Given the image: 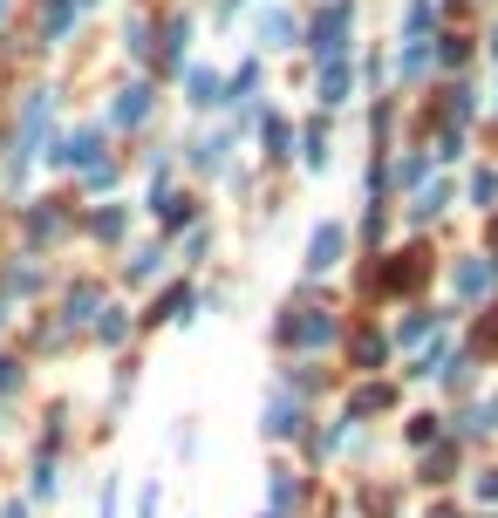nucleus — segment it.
Segmentation results:
<instances>
[{
  "instance_id": "obj_12",
  "label": "nucleus",
  "mask_w": 498,
  "mask_h": 518,
  "mask_svg": "<svg viewBox=\"0 0 498 518\" xmlns=\"http://www.w3.org/2000/svg\"><path fill=\"white\" fill-rule=\"evenodd\" d=\"M294 498H301V484L287 478V471H273V518L287 512V505H294Z\"/></svg>"
},
{
  "instance_id": "obj_24",
  "label": "nucleus",
  "mask_w": 498,
  "mask_h": 518,
  "mask_svg": "<svg viewBox=\"0 0 498 518\" xmlns=\"http://www.w3.org/2000/svg\"><path fill=\"white\" fill-rule=\"evenodd\" d=\"M137 518H157V484H144V498H137Z\"/></svg>"
},
{
  "instance_id": "obj_19",
  "label": "nucleus",
  "mask_w": 498,
  "mask_h": 518,
  "mask_svg": "<svg viewBox=\"0 0 498 518\" xmlns=\"http://www.w3.org/2000/svg\"><path fill=\"white\" fill-rule=\"evenodd\" d=\"M396 69H403V75H423V69H430V55H423V48H403V55H396Z\"/></svg>"
},
{
  "instance_id": "obj_21",
  "label": "nucleus",
  "mask_w": 498,
  "mask_h": 518,
  "mask_svg": "<svg viewBox=\"0 0 498 518\" xmlns=\"http://www.w3.org/2000/svg\"><path fill=\"white\" fill-rule=\"evenodd\" d=\"M423 478H430V484H444V478H451V450H437V457L423 464Z\"/></svg>"
},
{
  "instance_id": "obj_2",
  "label": "nucleus",
  "mask_w": 498,
  "mask_h": 518,
  "mask_svg": "<svg viewBox=\"0 0 498 518\" xmlns=\"http://www.w3.org/2000/svg\"><path fill=\"white\" fill-rule=\"evenodd\" d=\"M287 341H301V348H321V341H335V321L314 307V314H301V321H287Z\"/></svg>"
},
{
  "instance_id": "obj_13",
  "label": "nucleus",
  "mask_w": 498,
  "mask_h": 518,
  "mask_svg": "<svg viewBox=\"0 0 498 518\" xmlns=\"http://www.w3.org/2000/svg\"><path fill=\"white\" fill-rule=\"evenodd\" d=\"M260 35H267V48H287V35H294V21H287V14H267V21H260Z\"/></svg>"
},
{
  "instance_id": "obj_22",
  "label": "nucleus",
  "mask_w": 498,
  "mask_h": 518,
  "mask_svg": "<svg viewBox=\"0 0 498 518\" xmlns=\"http://www.w3.org/2000/svg\"><path fill=\"white\" fill-rule=\"evenodd\" d=\"M437 205H444V191L430 185V191H423V198H417V205H410V212H417V219H437Z\"/></svg>"
},
{
  "instance_id": "obj_5",
  "label": "nucleus",
  "mask_w": 498,
  "mask_h": 518,
  "mask_svg": "<svg viewBox=\"0 0 498 518\" xmlns=\"http://www.w3.org/2000/svg\"><path fill=\"white\" fill-rule=\"evenodd\" d=\"M451 287H458L464 300H478L485 287H492V259H464L458 273H451Z\"/></svg>"
},
{
  "instance_id": "obj_16",
  "label": "nucleus",
  "mask_w": 498,
  "mask_h": 518,
  "mask_svg": "<svg viewBox=\"0 0 498 518\" xmlns=\"http://www.w3.org/2000/svg\"><path fill=\"white\" fill-rule=\"evenodd\" d=\"M89 314H96V287H76L69 294V321H89Z\"/></svg>"
},
{
  "instance_id": "obj_1",
  "label": "nucleus",
  "mask_w": 498,
  "mask_h": 518,
  "mask_svg": "<svg viewBox=\"0 0 498 518\" xmlns=\"http://www.w3.org/2000/svg\"><path fill=\"white\" fill-rule=\"evenodd\" d=\"M342 35H348V0H328V7L314 14V48L335 62V55H342Z\"/></svg>"
},
{
  "instance_id": "obj_26",
  "label": "nucleus",
  "mask_w": 498,
  "mask_h": 518,
  "mask_svg": "<svg viewBox=\"0 0 498 518\" xmlns=\"http://www.w3.org/2000/svg\"><path fill=\"white\" fill-rule=\"evenodd\" d=\"M96 518H116V484H103V512Z\"/></svg>"
},
{
  "instance_id": "obj_11",
  "label": "nucleus",
  "mask_w": 498,
  "mask_h": 518,
  "mask_svg": "<svg viewBox=\"0 0 498 518\" xmlns=\"http://www.w3.org/2000/svg\"><path fill=\"white\" fill-rule=\"evenodd\" d=\"M55 157H62V164H89V157H96V137L82 130V137H69V144L55 150Z\"/></svg>"
},
{
  "instance_id": "obj_4",
  "label": "nucleus",
  "mask_w": 498,
  "mask_h": 518,
  "mask_svg": "<svg viewBox=\"0 0 498 518\" xmlns=\"http://www.w3.org/2000/svg\"><path fill=\"white\" fill-rule=\"evenodd\" d=\"M294 430H301V403L280 389V396L267 403V437H294Z\"/></svg>"
},
{
  "instance_id": "obj_10",
  "label": "nucleus",
  "mask_w": 498,
  "mask_h": 518,
  "mask_svg": "<svg viewBox=\"0 0 498 518\" xmlns=\"http://www.w3.org/2000/svg\"><path fill=\"white\" fill-rule=\"evenodd\" d=\"M383 334H355V362H362V369H376V362H383Z\"/></svg>"
},
{
  "instance_id": "obj_3",
  "label": "nucleus",
  "mask_w": 498,
  "mask_h": 518,
  "mask_svg": "<svg viewBox=\"0 0 498 518\" xmlns=\"http://www.w3.org/2000/svg\"><path fill=\"white\" fill-rule=\"evenodd\" d=\"M342 225H321V232H314V246H307V266H314V273H328V266H335V259H342Z\"/></svg>"
},
{
  "instance_id": "obj_8",
  "label": "nucleus",
  "mask_w": 498,
  "mask_h": 518,
  "mask_svg": "<svg viewBox=\"0 0 498 518\" xmlns=\"http://www.w3.org/2000/svg\"><path fill=\"white\" fill-rule=\"evenodd\" d=\"M76 21V0H48V14H41V35H62Z\"/></svg>"
},
{
  "instance_id": "obj_18",
  "label": "nucleus",
  "mask_w": 498,
  "mask_h": 518,
  "mask_svg": "<svg viewBox=\"0 0 498 518\" xmlns=\"http://www.w3.org/2000/svg\"><path fill=\"white\" fill-rule=\"evenodd\" d=\"M423 334H430V314H410V321H403V328H396V341H403V348H410V341H423Z\"/></svg>"
},
{
  "instance_id": "obj_28",
  "label": "nucleus",
  "mask_w": 498,
  "mask_h": 518,
  "mask_svg": "<svg viewBox=\"0 0 498 518\" xmlns=\"http://www.w3.org/2000/svg\"><path fill=\"white\" fill-rule=\"evenodd\" d=\"M430 518H458V512H430Z\"/></svg>"
},
{
  "instance_id": "obj_9",
  "label": "nucleus",
  "mask_w": 498,
  "mask_h": 518,
  "mask_svg": "<svg viewBox=\"0 0 498 518\" xmlns=\"http://www.w3.org/2000/svg\"><path fill=\"white\" fill-rule=\"evenodd\" d=\"M464 430H471V437L498 430V396H492V403H478V409H471V416H464Z\"/></svg>"
},
{
  "instance_id": "obj_17",
  "label": "nucleus",
  "mask_w": 498,
  "mask_h": 518,
  "mask_svg": "<svg viewBox=\"0 0 498 518\" xmlns=\"http://www.w3.org/2000/svg\"><path fill=\"white\" fill-rule=\"evenodd\" d=\"M157 266H164V253H137L130 259V280H157Z\"/></svg>"
},
{
  "instance_id": "obj_15",
  "label": "nucleus",
  "mask_w": 498,
  "mask_h": 518,
  "mask_svg": "<svg viewBox=\"0 0 498 518\" xmlns=\"http://www.w3.org/2000/svg\"><path fill=\"white\" fill-rule=\"evenodd\" d=\"M212 89H219V75H212V69H192V103H219Z\"/></svg>"
},
{
  "instance_id": "obj_6",
  "label": "nucleus",
  "mask_w": 498,
  "mask_h": 518,
  "mask_svg": "<svg viewBox=\"0 0 498 518\" xmlns=\"http://www.w3.org/2000/svg\"><path fill=\"white\" fill-rule=\"evenodd\" d=\"M110 116H116V123H144V116H151V89H144V82H137V89H123Z\"/></svg>"
},
{
  "instance_id": "obj_29",
  "label": "nucleus",
  "mask_w": 498,
  "mask_h": 518,
  "mask_svg": "<svg viewBox=\"0 0 498 518\" xmlns=\"http://www.w3.org/2000/svg\"><path fill=\"white\" fill-rule=\"evenodd\" d=\"M492 48H498V41H492Z\"/></svg>"
},
{
  "instance_id": "obj_7",
  "label": "nucleus",
  "mask_w": 498,
  "mask_h": 518,
  "mask_svg": "<svg viewBox=\"0 0 498 518\" xmlns=\"http://www.w3.org/2000/svg\"><path fill=\"white\" fill-rule=\"evenodd\" d=\"M321 103H348V62H342V55L321 69Z\"/></svg>"
},
{
  "instance_id": "obj_14",
  "label": "nucleus",
  "mask_w": 498,
  "mask_h": 518,
  "mask_svg": "<svg viewBox=\"0 0 498 518\" xmlns=\"http://www.w3.org/2000/svg\"><path fill=\"white\" fill-rule=\"evenodd\" d=\"M376 409H389V389H362V396L348 403V416H376Z\"/></svg>"
},
{
  "instance_id": "obj_25",
  "label": "nucleus",
  "mask_w": 498,
  "mask_h": 518,
  "mask_svg": "<svg viewBox=\"0 0 498 518\" xmlns=\"http://www.w3.org/2000/svg\"><path fill=\"white\" fill-rule=\"evenodd\" d=\"M478 498H485V505H498V471H485V478H478Z\"/></svg>"
},
{
  "instance_id": "obj_23",
  "label": "nucleus",
  "mask_w": 498,
  "mask_h": 518,
  "mask_svg": "<svg viewBox=\"0 0 498 518\" xmlns=\"http://www.w3.org/2000/svg\"><path fill=\"white\" fill-rule=\"evenodd\" d=\"M123 232V212H96V239H116Z\"/></svg>"
},
{
  "instance_id": "obj_20",
  "label": "nucleus",
  "mask_w": 498,
  "mask_h": 518,
  "mask_svg": "<svg viewBox=\"0 0 498 518\" xmlns=\"http://www.w3.org/2000/svg\"><path fill=\"white\" fill-rule=\"evenodd\" d=\"M471 198H478V205H492V198H498V178H492V171H478V178H471Z\"/></svg>"
},
{
  "instance_id": "obj_27",
  "label": "nucleus",
  "mask_w": 498,
  "mask_h": 518,
  "mask_svg": "<svg viewBox=\"0 0 498 518\" xmlns=\"http://www.w3.org/2000/svg\"><path fill=\"white\" fill-rule=\"evenodd\" d=\"M0 518H28V505H7V512H0Z\"/></svg>"
}]
</instances>
